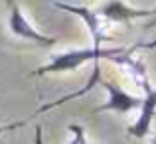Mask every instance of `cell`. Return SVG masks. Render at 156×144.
I'll return each instance as SVG.
<instances>
[{
  "instance_id": "obj_5",
  "label": "cell",
  "mask_w": 156,
  "mask_h": 144,
  "mask_svg": "<svg viewBox=\"0 0 156 144\" xmlns=\"http://www.w3.org/2000/svg\"><path fill=\"white\" fill-rule=\"evenodd\" d=\"M97 14L103 16L111 22H130L134 18H146L154 16V10H144V8H133L125 0H109L97 10Z\"/></svg>"
},
{
  "instance_id": "obj_11",
  "label": "cell",
  "mask_w": 156,
  "mask_h": 144,
  "mask_svg": "<svg viewBox=\"0 0 156 144\" xmlns=\"http://www.w3.org/2000/svg\"><path fill=\"white\" fill-rule=\"evenodd\" d=\"M152 144H156V134H154V136H152Z\"/></svg>"
},
{
  "instance_id": "obj_1",
  "label": "cell",
  "mask_w": 156,
  "mask_h": 144,
  "mask_svg": "<svg viewBox=\"0 0 156 144\" xmlns=\"http://www.w3.org/2000/svg\"><path fill=\"white\" fill-rule=\"evenodd\" d=\"M119 53H122L121 47H111V49H101V47H85V49H71L55 55L48 65L36 69V75H44V73H63V71H73V69L81 67L87 61H99L107 57H117Z\"/></svg>"
},
{
  "instance_id": "obj_7",
  "label": "cell",
  "mask_w": 156,
  "mask_h": 144,
  "mask_svg": "<svg viewBox=\"0 0 156 144\" xmlns=\"http://www.w3.org/2000/svg\"><path fill=\"white\" fill-rule=\"evenodd\" d=\"M69 134H71L69 144H93V142L87 140V136H85L83 128H81L79 125H71V126H69Z\"/></svg>"
},
{
  "instance_id": "obj_9",
  "label": "cell",
  "mask_w": 156,
  "mask_h": 144,
  "mask_svg": "<svg viewBox=\"0 0 156 144\" xmlns=\"http://www.w3.org/2000/svg\"><path fill=\"white\" fill-rule=\"evenodd\" d=\"M34 144H46L42 136V126H36V132H34Z\"/></svg>"
},
{
  "instance_id": "obj_6",
  "label": "cell",
  "mask_w": 156,
  "mask_h": 144,
  "mask_svg": "<svg viewBox=\"0 0 156 144\" xmlns=\"http://www.w3.org/2000/svg\"><path fill=\"white\" fill-rule=\"evenodd\" d=\"M154 114H156V89H148L146 97L140 103V114H138L136 122L129 128V134L134 138H144L150 132Z\"/></svg>"
},
{
  "instance_id": "obj_4",
  "label": "cell",
  "mask_w": 156,
  "mask_h": 144,
  "mask_svg": "<svg viewBox=\"0 0 156 144\" xmlns=\"http://www.w3.org/2000/svg\"><path fill=\"white\" fill-rule=\"evenodd\" d=\"M53 6H55L57 10H65V12H69V14H75L77 18L83 20V24L87 26V30L91 32V36H93V47H101V44H103L105 40H109L107 34H103V30H101V18L95 10H91V8H87V6H75V4H65V2H55Z\"/></svg>"
},
{
  "instance_id": "obj_3",
  "label": "cell",
  "mask_w": 156,
  "mask_h": 144,
  "mask_svg": "<svg viewBox=\"0 0 156 144\" xmlns=\"http://www.w3.org/2000/svg\"><path fill=\"white\" fill-rule=\"evenodd\" d=\"M101 85H103V89L107 91V97H109V101L105 103V105L97 107L95 113H103V111H113V113H119V114H126L130 113L133 109H138L142 103V99L138 97H133L130 93L122 91L119 85H115L113 81H99Z\"/></svg>"
},
{
  "instance_id": "obj_8",
  "label": "cell",
  "mask_w": 156,
  "mask_h": 144,
  "mask_svg": "<svg viewBox=\"0 0 156 144\" xmlns=\"http://www.w3.org/2000/svg\"><path fill=\"white\" fill-rule=\"evenodd\" d=\"M28 121H18V122H12V125H2L0 126V136H2L4 132H10V130H16V128H20V126H24Z\"/></svg>"
},
{
  "instance_id": "obj_2",
  "label": "cell",
  "mask_w": 156,
  "mask_h": 144,
  "mask_svg": "<svg viewBox=\"0 0 156 144\" xmlns=\"http://www.w3.org/2000/svg\"><path fill=\"white\" fill-rule=\"evenodd\" d=\"M10 2V18H8V26H10V32L18 38L24 40H30V42H36L40 46H53L55 40L50 38L46 34H40L34 26L26 20L24 12L20 10V6L16 4V0H8Z\"/></svg>"
},
{
  "instance_id": "obj_10",
  "label": "cell",
  "mask_w": 156,
  "mask_h": 144,
  "mask_svg": "<svg viewBox=\"0 0 156 144\" xmlns=\"http://www.w3.org/2000/svg\"><path fill=\"white\" fill-rule=\"evenodd\" d=\"M152 28H156V18H152L148 22V26H146V30H152Z\"/></svg>"
}]
</instances>
